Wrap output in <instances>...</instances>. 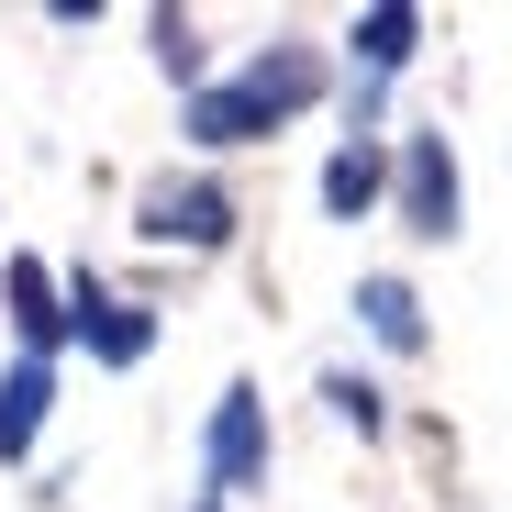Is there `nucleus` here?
Instances as JSON below:
<instances>
[{"instance_id": "1", "label": "nucleus", "mask_w": 512, "mask_h": 512, "mask_svg": "<svg viewBox=\"0 0 512 512\" xmlns=\"http://www.w3.org/2000/svg\"><path fill=\"white\" fill-rule=\"evenodd\" d=\"M312 101H323V56L312 45H268V56H245L223 90H190V134L201 145H256L290 112H312Z\"/></svg>"}, {"instance_id": "2", "label": "nucleus", "mask_w": 512, "mask_h": 512, "mask_svg": "<svg viewBox=\"0 0 512 512\" xmlns=\"http://www.w3.org/2000/svg\"><path fill=\"white\" fill-rule=\"evenodd\" d=\"M401 223H412L423 245L457 234V156H446V134H412V145H401Z\"/></svg>"}, {"instance_id": "3", "label": "nucleus", "mask_w": 512, "mask_h": 512, "mask_svg": "<svg viewBox=\"0 0 512 512\" xmlns=\"http://www.w3.org/2000/svg\"><path fill=\"white\" fill-rule=\"evenodd\" d=\"M256 479H268V401L234 379L212 401V490H256Z\"/></svg>"}, {"instance_id": "4", "label": "nucleus", "mask_w": 512, "mask_h": 512, "mask_svg": "<svg viewBox=\"0 0 512 512\" xmlns=\"http://www.w3.org/2000/svg\"><path fill=\"white\" fill-rule=\"evenodd\" d=\"M145 234H156V245H223V234H234V201L201 190V179H190V190L167 179V190H145Z\"/></svg>"}, {"instance_id": "5", "label": "nucleus", "mask_w": 512, "mask_h": 512, "mask_svg": "<svg viewBox=\"0 0 512 512\" xmlns=\"http://www.w3.org/2000/svg\"><path fill=\"white\" fill-rule=\"evenodd\" d=\"M78 334H90V357H112V368H134L145 346H156V323H145V301H101V290H78V312H67Z\"/></svg>"}, {"instance_id": "6", "label": "nucleus", "mask_w": 512, "mask_h": 512, "mask_svg": "<svg viewBox=\"0 0 512 512\" xmlns=\"http://www.w3.org/2000/svg\"><path fill=\"white\" fill-rule=\"evenodd\" d=\"M45 401H56V368H45V357H23L12 379H0V457H23V446L45 435Z\"/></svg>"}, {"instance_id": "7", "label": "nucleus", "mask_w": 512, "mask_h": 512, "mask_svg": "<svg viewBox=\"0 0 512 512\" xmlns=\"http://www.w3.org/2000/svg\"><path fill=\"white\" fill-rule=\"evenodd\" d=\"M0 290H12V323H23V346L45 357L56 334H67V312H56V279H45V256H12V268H0Z\"/></svg>"}, {"instance_id": "8", "label": "nucleus", "mask_w": 512, "mask_h": 512, "mask_svg": "<svg viewBox=\"0 0 512 512\" xmlns=\"http://www.w3.org/2000/svg\"><path fill=\"white\" fill-rule=\"evenodd\" d=\"M379 190H390V156H379L368 134H357L346 156H334V167H323V212H346V223H357V212H368Z\"/></svg>"}, {"instance_id": "9", "label": "nucleus", "mask_w": 512, "mask_h": 512, "mask_svg": "<svg viewBox=\"0 0 512 512\" xmlns=\"http://www.w3.org/2000/svg\"><path fill=\"white\" fill-rule=\"evenodd\" d=\"M357 312H368V334H379L390 357H412V346H423V301H412L401 279H357Z\"/></svg>"}, {"instance_id": "10", "label": "nucleus", "mask_w": 512, "mask_h": 512, "mask_svg": "<svg viewBox=\"0 0 512 512\" xmlns=\"http://www.w3.org/2000/svg\"><path fill=\"white\" fill-rule=\"evenodd\" d=\"M412 34H423V23L401 12V0H390V12H368V23H357V67H368V78H390V67L412 56Z\"/></svg>"}, {"instance_id": "11", "label": "nucleus", "mask_w": 512, "mask_h": 512, "mask_svg": "<svg viewBox=\"0 0 512 512\" xmlns=\"http://www.w3.org/2000/svg\"><path fill=\"white\" fill-rule=\"evenodd\" d=\"M156 56H167V78H201V34L179 12H156Z\"/></svg>"}, {"instance_id": "12", "label": "nucleus", "mask_w": 512, "mask_h": 512, "mask_svg": "<svg viewBox=\"0 0 512 512\" xmlns=\"http://www.w3.org/2000/svg\"><path fill=\"white\" fill-rule=\"evenodd\" d=\"M323 401H334V412H346V423H357V435H379V390H368V379H346V368H334V379H323Z\"/></svg>"}, {"instance_id": "13", "label": "nucleus", "mask_w": 512, "mask_h": 512, "mask_svg": "<svg viewBox=\"0 0 512 512\" xmlns=\"http://www.w3.org/2000/svg\"><path fill=\"white\" fill-rule=\"evenodd\" d=\"M201 512H223V501H201Z\"/></svg>"}]
</instances>
